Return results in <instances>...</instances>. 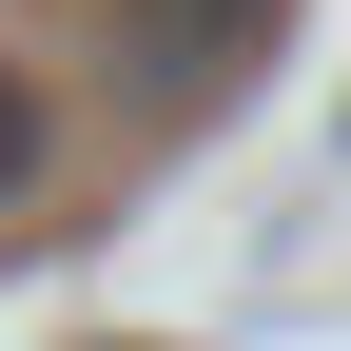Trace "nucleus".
<instances>
[{"instance_id": "nucleus-1", "label": "nucleus", "mask_w": 351, "mask_h": 351, "mask_svg": "<svg viewBox=\"0 0 351 351\" xmlns=\"http://www.w3.org/2000/svg\"><path fill=\"white\" fill-rule=\"evenodd\" d=\"M156 39L176 59H234V39H274V0H156Z\"/></svg>"}, {"instance_id": "nucleus-2", "label": "nucleus", "mask_w": 351, "mask_h": 351, "mask_svg": "<svg viewBox=\"0 0 351 351\" xmlns=\"http://www.w3.org/2000/svg\"><path fill=\"white\" fill-rule=\"evenodd\" d=\"M39 176V78H0V195Z\"/></svg>"}]
</instances>
